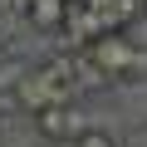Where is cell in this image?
<instances>
[{
    "mask_svg": "<svg viewBox=\"0 0 147 147\" xmlns=\"http://www.w3.org/2000/svg\"><path fill=\"white\" fill-rule=\"evenodd\" d=\"M93 59L103 64V74L113 84H132V79H147V44L127 39V34H103L98 44H88Z\"/></svg>",
    "mask_w": 147,
    "mask_h": 147,
    "instance_id": "cell-2",
    "label": "cell"
},
{
    "mask_svg": "<svg viewBox=\"0 0 147 147\" xmlns=\"http://www.w3.org/2000/svg\"><path fill=\"white\" fill-rule=\"evenodd\" d=\"M0 25H5V15H0Z\"/></svg>",
    "mask_w": 147,
    "mask_h": 147,
    "instance_id": "cell-6",
    "label": "cell"
},
{
    "mask_svg": "<svg viewBox=\"0 0 147 147\" xmlns=\"http://www.w3.org/2000/svg\"><path fill=\"white\" fill-rule=\"evenodd\" d=\"M79 98V79H74V64L69 59H54L44 69H34L30 79L20 84V103L30 113H44V108H74Z\"/></svg>",
    "mask_w": 147,
    "mask_h": 147,
    "instance_id": "cell-1",
    "label": "cell"
},
{
    "mask_svg": "<svg viewBox=\"0 0 147 147\" xmlns=\"http://www.w3.org/2000/svg\"><path fill=\"white\" fill-rule=\"evenodd\" d=\"M69 64H74V79H79V88H98V84H113L108 74H103V64L93 59V49H74V54H69Z\"/></svg>",
    "mask_w": 147,
    "mask_h": 147,
    "instance_id": "cell-4",
    "label": "cell"
},
{
    "mask_svg": "<svg viewBox=\"0 0 147 147\" xmlns=\"http://www.w3.org/2000/svg\"><path fill=\"white\" fill-rule=\"evenodd\" d=\"M74 147H113V137H108V132H98V127H88V132L74 142Z\"/></svg>",
    "mask_w": 147,
    "mask_h": 147,
    "instance_id": "cell-5",
    "label": "cell"
},
{
    "mask_svg": "<svg viewBox=\"0 0 147 147\" xmlns=\"http://www.w3.org/2000/svg\"><path fill=\"white\" fill-rule=\"evenodd\" d=\"M34 132L49 137V142H69L74 147V142L88 132V123H84L79 108H44V113H34Z\"/></svg>",
    "mask_w": 147,
    "mask_h": 147,
    "instance_id": "cell-3",
    "label": "cell"
}]
</instances>
